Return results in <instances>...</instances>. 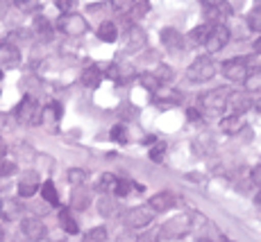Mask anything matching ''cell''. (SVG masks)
Instances as JSON below:
<instances>
[{
    "instance_id": "1",
    "label": "cell",
    "mask_w": 261,
    "mask_h": 242,
    "mask_svg": "<svg viewBox=\"0 0 261 242\" xmlns=\"http://www.w3.org/2000/svg\"><path fill=\"white\" fill-rule=\"evenodd\" d=\"M189 233H191V213H179L175 218H170L159 229L157 240H179Z\"/></svg>"
},
{
    "instance_id": "2",
    "label": "cell",
    "mask_w": 261,
    "mask_h": 242,
    "mask_svg": "<svg viewBox=\"0 0 261 242\" xmlns=\"http://www.w3.org/2000/svg\"><path fill=\"white\" fill-rule=\"evenodd\" d=\"M154 210L150 208V204H141V206H134V208H129V210H125L123 213V224L127 226V229H145L148 224H152V220H154Z\"/></svg>"
},
{
    "instance_id": "3",
    "label": "cell",
    "mask_w": 261,
    "mask_h": 242,
    "mask_svg": "<svg viewBox=\"0 0 261 242\" xmlns=\"http://www.w3.org/2000/svg\"><path fill=\"white\" fill-rule=\"evenodd\" d=\"M214 75H216V62L212 57H207V54H204V57H198L187 68V77L191 79V82H200V84L209 82Z\"/></svg>"
},
{
    "instance_id": "4",
    "label": "cell",
    "mask_w": 261,
    "mask_h": 242,
    "mask_svg": "<svg viewBox=\"0 0 261 242\" xmlns=\"http://www.w3.org/2000/svg\"><path fill=\"white\" fill-rule=\"evenodd\" d=\"M57 27H59V32H64L66 37H82V34L89 32V23L84 21L82 14H71V12L59 16Z\"/></svg>"
},
{
    "instance_id": "5",
    "label": "cell",
    "mask_w": 261,
    "mask_h": 242,
    "mask_svg": "<svg viewBox=\"0 0 261 242\" xmlns=\"http://www.w3.org/2000/svg\"><path fill=\"white\" fill-rule=\"evenodd\" d=\"M227 93L229 90L225 88H212L207 93H202L198 98V104L200 109L209 111V113H220V111L227 109Z\"/></svg>"
},
{
    "instance_id": "6",
    "label": "cell",
    "mask_w": 261,
    "mask_h": 242,
    "mask_svg": "<svg viewBox=\"0 0 261 242\" xmlns=\"http://www.w3.org/2000/svg\"><path fill=\"white\" fill-rule=\"evenodd\" d=\"M39 111H41V107L37 104V100H34L32 95H25L23 102L16 107V118H18V123H23V125H41Z\"/></svg>"
},
{
    "instance_id": "7",
    "label": "cell",
    "mask_w": 261,
    "mask_h": 242,
    "mask_svg": "<svg viewBox=\"0 0 261 242\" xmlns=\"http://www.w3.org/2000/svg\"><path fill=\"white\" fill-rule=\"evenodd\" d=\"M229 43V29L225 27L223 23H212V29H209L207 39H204V48H207V52H218V50H223L225 45Z\"/></svg>"
},
{
    "instance_id": "8",
    "label": "cell",
    "mask_w": 261,
    "mask_h": 242,
    "mask_svg": "<svg viewBox=\"0 0 261 242\" xmlns=\"http://www.w3.org/2000/svg\"><path fill=\"white\" fill-rule=\"evenodd\" d=\"M152 98H154V102H157L159 109H175L177 104H182V90H177L173 86H162V84H159V86L152 90Z\"/></svg>"
},
{
    "instance_id": "9",
    "label": "cell",
    "mask_w": 261,
    "mask_h": 242,
    "mask_svg": "<svg viewBox=\"0 0 261 242\" xmlns=\"http://www.w3.org/2000/svg\"><path fill=\"white\" fill-rule=\"evenodd\" d=\"M220 70H223L225 79H229V82H243L245 75H248V68H245L243 57H232V59H227V62L220 66Z\"/></svg>"
},
{
    "instance_id": "10",
    "label": "cell",
    "mask_w": 261,
    "mask_h": 242,
    "mask_svg": "<svg viewBox=\"0 0 261 242\" xmlns=\"http://www.w3.org/2000/svg\"><path fill=\"white\" fill-rule=\"evenodd\" d=\"M25 213V206L21 199H0V220H7V222H16L21 220Z\"/></svg>"
},
{
    "instance_id": "11",
    "label": "cell",
    "mask_w": 261,
    "mask_h": 242,
    "mask_svg": "<svg viewBox=\"0 0 261 242\" xmlns=\"http://www.w3.org/2000/svg\"><path fill=\"white\" fill-rule=\"evenodd\" d=\"M21 231H23V235L28 240H43L48 235V229H46V224H43V220H39V218H25L21 222Z\"/></svg>"
},
{
    "instance_id": "12",
    "label": "cell",
    "mask_w": 261,
    "mask_h": 242,
    "mask_svg": "<svg viewBox=\"0 0 261 242\" xmlns=\"http://www.w3.org/2000/svg\"><path fill=\"white\" fill-rule=\"evenodd\" d=\"M39 186H41V181H39L37 172H25L21 176V181H18V195H21L23 199L34 197V195L39 193Z\"/></svg>"
},
{
    "instance_id": "13",
    "label": "cell",
    "mask_w": 261,
    "mask_h": 242,
    "mask_svg": "<svg viewBox=\"0 0 261 242\" xmlns=\"http://www.w3.org/2000/svg\"><path fill=\"white\" fill-rule=\"evenodd\" d=\"M145 43H148V37H145V32L141 27H129L127 29V37H125V50L127 52H139V50L145 48Z\"/></svg>"
},
{
    "instance_id": "14",
    "label": "cell",
    "mask_w": 261,
    "mask_h": 242,
    "mask_svg": "<svg viewBox=\"0 0 261 242\" xmlns=\"http://www.w3.org/2000/svg\"><path fill=\"white\" fill-rule=\"evenodd\" d=\"M68 204H71L73 210H84V208H89V204H91V190H89L84 184L73 186L71 201H68Z\"/></svg>"
},
{
    "instance_id": "15",
    "label": "cell",
    "mask_w": 261,
    "mask_h": 242,
    "mask_svg": "<svg viewBox=\"0 0 261 242\" xmlns=\"http://www.w3.org/2000/svg\"><path fill=\"white\" fill-rule=\"evenodd\" d=\"M21 64V52H18L16 45L7 43V45H0V66L12 70V68H18Z\"/></svg>"
},
{
    "instance_id": "16",
    "label": "cell",
    "mask_w": 261,
    "mask_h": 242,
    "mask_svg": "<svg viewBox=\"0 0 261 242\" xmlns=\"http://www.w3.org/2000/svg\"><path fill=\"white\" fill-rule=\"evenodd\" d=\"M148 204L154 213H166V210H170L175 206V195L168 193V190H162V193L152 195V197L148 199Z\"/></svg>"
},
{
    "instance_id": "17",
    "label": "cell",
    "mask_w": 261,
    "mask_h": 242,
    "mask_svg": "<svg viewBox=\"0 0 261 242\" xmlns=\"http://www.w3.org/2000/svg\"><path fill=\"white\" fill-rule=\"evenodd\" d=\"M252 100L248 98V95H243V93H227V109L232 111V113H239V115H243V113H248L250 109H252Z\"/></svg>"
},
{
    "instance_id": "18",
    "label": "cell",
    "mask_w": 261,
    "mask_h": 242,
    "mask_svg": "<svg viewBox=\"0 0 261 242\" xmlns=\"http://www.w3.org/2000/svg\"><path fill=\"white\" fill-rule=\"evenodd\" d=\"M243 127H245L243 115H239V113H229V115H225V118H220V132L227 134V136L241 134Z\"/></svg>"
},
{
    "instance_id": "19",
    "label": "cell",
    "mask_w": 261,
    "mask_h": 242,
    "mask_svg": "<svg viewBox=\"0 0 261 242\" xmlns=\"http://www.w3.org/2000/svg\"><path fill=\"white\" fill-rule=\"evenodd\" d=\"M62 115H64V109H62V104H57V102H50V104H43L41 111H39V118H41V123H46V125H57L59 120H62Z\"/></svg>"
},
{
    "instance_id": "20",
    "label": "cell",
    "mask_w": 261,
    "mask_h": 242,
    "mask_svg": "<svg viewBox=\"0 0 261 242\" xmlns=\"http://www.w3.org/2000/svg\"><path fill=\"white\" fill-rule=\"evenodd\" d=\"M159 37H162V43L166 45L168 50H182L184 48V37L175 27H164L162 32H159Z\"/></svg>"
},
{
    "instance_id": "21",
    "label": "cell",
    "mask_w": 261,
    "mask_h": 242,
    "mask_svg": "<svg viewBox=\"0 0 261 242\" xmlns=\"http://www.w3.org/2000/svg\"><path fill=\"white\" fill-rule=\"evenodd\" d=\"M80 82H82V86H87V88H98L100 82H102V70L95 66V64H91V66L84 68Z\"/></svg>"
},
{
    "instance_id": "22",
    "label": "cell",
    "mask_w": 261,
    "mask_h": 242,
    "mask_svg": "<svg viewBox=\"0 0 261 242\" xmlns=\"http://www.w3.org/2000/svg\"><path fill=\"white\" fill-rule=\"evenodd\" d=\"M59 224H62V231H66L68 235H77L80 233L77 220L73 218V213L68 208H59Z\"/></svg>"
},
{
    "instance_id": "23",
    "label": "cell",
    "mask_w": 261,
    "mask_h": 242,
    "mask_svg": "<svg viewBox=\"0 0 261 242\" xmlns=\"http://www.w3.org/2000/svg\"><path fill=\"white\" fill-rule=\"evenodd\" d=\"M98 39L102 43H114L118 39V27H116V23H112V21H105V23H100L98 25Z\"/></svg>"
},
{
    "instance_id": "24",
    "label": "cell",
    "mask_w": 261,
    "mask_h": 242,
    "mask_svg": "<svg viewBox=\"0 0 261 242\" xmlns=\"http://www.w3.org/2000/svg\"><path fill=\"white\" fill-rule=\"evenodd\" d=\"M98 210H100V215H105V218L114 215L116 213V197H114L112 193H105L102 197H98Z\"/></svg>"
},
{
    "instance_id": "25",
    "label": "cell",
    "mask_w": 261,
    "mask_h": 242,
    "mask_svg": "<svg viewBox=\"0 0 261 242\" xmlns=\"http://www.w3.org/2000/svg\"><path fill=\"white\" fill-rule=\"evenodd\" d=\"M132 188H139L134 181L125 179V176H116V184H114L112 188V195H116V197H127L129 193H132Z\"/></svg>"
},
{
    "instance_id": "26",
    "label": "cell",
    "mask_w": 261,
    "mask_h": 242,
    "mask_svg": "<svg viewBox=\"0 0 261 242\" xmlns=\"http://www.w3.org/2000/svg\"><path fill=\"white\" fill-rule=\"evenodd\" d=\"M39 190H41L43 201H48L50 206H59V195H57V188H55L53 181H43V184L39 186Z\"/></svg>"
},
{
    "instance_id": "27",
    "label": "cell",
    "mask_w": 261,
    "mask_h": 242,
    "mask_svg": "<svg viewBox=\"0 0 261 242\" xmlns=\"http://www.w3.org/2000/svg\"><path fill=\"white\" fill-rule=\"evenodd\" d=\"M243 88H245V93H259V95H261V70L245 75Z\"/></svg>"
},
{
    "instance_id": "28",
    "label": "cell",
    "mask_w": 261,
    "mask_h": 242,
    "mask_svg": "<svg viewBox=\"0 0 261 242\" xmlns=\"http://www.w3.org/2000/svg\"><path fill=\"white\" fill-rule=\"evenodd\" d=\"M34 32H37V37L41 39H50L53 37V25L46 16H37L34 18Z\"/></svg>"
},
{
    "instance_id": "29",
    "label": "cell",
    "mask_w": 261,
    "mask_h": 242,
    "mask_svg": "<svg viewBox=\"0 0 261 242\" xmlns=\"http://www.w3.org/2000/svg\"><path fill=\"white\" fill-rule=\"evenodd\" d=\"M148 12H150V3H148V0H134L132 9H129L127 14L134 18V21H141V18H143Z\"/></svg>"
},
{
    "instance_id": "30",
    "label": "cell",
    "mask_w": 261,
    "mask_h": 242,
    "mask_svg": "<svg viewBox=\"0 0 261 242\" xmlns=\"http://www.w3.org/2000/svg\"><path fill=\"white\" fill-rule=\"evenodd\" d=\"M209 29H212V23H202V25H198V27L191 29L189 39H191L193 43H200V45H202V43H204V39H207V34H209Z\"/></svg>"
},
{
    "instance_id": "31",
    "label": "cell",
    "mask_w": 261,
    "mask_h": 242,
    "mask_svg": "<svg viewBox=\"0 0 261 242\" xmlns=\"http://www.w3.org/2000/svg\"><path fill=\"white\" fill-rule=\"evenodd\" d=\"M82 238H84V242H105L107 240V229H105V226H93Z\"/></svg>"
},
{
    "instance_id": "32",
    "label": "cell",
    "mask_w": 261,
    "mask_h": 242,
    "mask_svg": "<svg viewBox=\"0 0 261 242\" xmlns=\"http://www.w3.org/2000/svg\"><path fill=\"white\" fill-rule=\"evenodd\" d=\"M109 136H112V140H114V143H118V145H127L129 143L127 129H125L123 125H114L112 132H109Z\"/></svg>"
},
{
    "instance_id": "33",
    "label": "cell",
    "mask_w": 261,
    "mask_h": 242,
    "mask_svg": "<svg viewBox=\"0 0 261 242\" xmlns=\"http://www.w3.org/2000/svg\"><path fill=\"white\" fill-rule=\"evenodd\" d=\"M150 73H152L162 84H166V82H170V79H173V68H168L166 64H159V66H154L152 70H150Z\"/></svg>"
},
{
    "instance_id": "34",
    "label": "cell",
    "mask_w": 261,
    "mask_h": 242,
    "mask_svg": "<svg viewBox=\"0 0 261 242\" xmlns=\"http://www.w3.org/2000/svg\"><path fill=\"white\" fill-rule=\"evenodd\" d=\"M164 154H166V143L157 140V143L150 145V159H152L154 163H162V161H164Z\"/></svg>"
},
{
    "instance_id": "35",
    "label": "cell",
    "mask_w": 261,
    "mask_h": 242,
    "mask_svg": "<svg viewBox=\"0 0 261 242\" xmlns=\"http://www.w3.org/2000/svg\"><path fill=\"white\" fill-rule=\"evenodd\" d=\"M66 176H68V184H71V186H80V184H84V181H87V170L71 168Z\"/></svg>"
},
{
    "instance_id": "36",
    "label": "cell",
    "mask_w": 261,
    "mask_h": 242,
    "mask_svg": "<svg viewBox=\"0 0 261 242\" xmlns=\"http://www.w3.org/2000/svg\"><path fill=\"white\" fill-rule=\"evenodd\" d=\"M139 82H141V86H143L145 90H150V93H152V90L157 88L159 84H162L152 73H143V75H139Z\"/></svg>"
},
{
    "instance_id": "37",
    "label": "cell",
    "mask_w": 261,
    "mask_h": 242,
    "mask_svg": "<svg viewBox=\"0 0 261 242\" xmlns=\"http://www.w3.org/2000/svg\"><path fill=\"white\" fill-rule=\"evenodd\" d=\"M114 184H116V174H102L100 176V181H98V190L100 193H112V188H114Z\"/></svg>"
},
{
    "instance_id": "38",
    "label": "cell",
    "mask_w": 261,
    "mask_h": 242,
    "mask_svg": "<svg viewBox=\"0 0 261 242\" xmlns=\"http://www.w3.org/2000/svg\"><path fill=\"white\" fill-rule=\"evenodd\" d=\"M243 62H245L248 73H257V70H261V52L248 54V57H243Z\"/></svg>"
},
{
    "instance_id": "39",
    "label": "cell",
    "mask_w": 261,
    "mask_h": 242,
    "mask_svg": "<svg viewBox=\"0 0 261 242\" xmlns=\"http://www.w3.org/2000/svg\"><path fill=\"white\" fill-rule=\"evenodd\" d=\"M14 172H16V163L9 161L7 156H3V159H0V176H9Z\"/></svg>"
},
{
    "instance_id": "40",
    "label": "cell",
    "mask_w": 261,
    "mask_h": 242,
    "mask_svg": "<svg viewBox=\"0 0 261 242\" xmlns=\"http://www.w3.org/2000/svg\"><path fill=\"white\" fill-rule=\"evenodd\" d=\"M248 27L254 32H261V9H252L248 16Z\"/></svg>"
},
{
    "instance_id": "41",
    "label": "cell",
    "mask_w": 261,
    "mask_h": 242,
    "mask_svg": "<svg viewBox=\"0 0 261 242\" xmlns=\"http://www.w3.org/2000/svg\"><path fill=\"white\" fill-rule=\"evenodd\" d=\"M109 3H112V7L116 14H127L129 9H132L134 0H109Z\"/></svg>"
},
{
    "instance_id": "42",
    "label": "cell",
    "mask_w": 261,
    "mask_h": 242,
    "mask_svg": "<svg viewBox=\"0 0 261 242\" xmlns=\"http://www.w3.org/2000/svg\"><path fill=\"white\" fill-rule=\"evenodd\" d=\"M41 0H14V7H18L21 12H34L39 7Z\"/></svg>"
},
{
    "instance_id": "43",
    "label": "cell",
    "mask_w": 261,
    "mask_h": 242,
    "mask_svg": "<svg viewBox=\"0 0 261 242\" xmlns=\"http://www.w3.org/2000/svg\"><path fill=\"white\" fill-rule=\"evenodd\" d=\"M250 176H252V184L261 190V165H254L252 172H250Z\"/></svg>"
},
{
    "instance_id": "44",
    "label": "cell",
    "mask_w": 261,
    "mask_h": 242,
    "mask_svg": "<svg viewBox=\"0 0 261 242\" xmlns=\"http://www.w3.org/2000/svg\"><path fill=\"white\" fill-rule=\"evenodd\" d=\"M55 5H57V9H59L62 14H66V12H71L73 0H55Z\"/></svg>"
},
{
    "instance_id": "45",
    "label": "cell",
    "mask_w": 261,
    "mask_h": 242,
    "mask_svg": "<svg viewBox=\"0 0 261 242\" xmlns=\"http://www.w3.org/2000/svg\"><path fill=\"white\" fill-rule=\"evenodd\" d=\"M187 118L193 120V123H202V113H200L198 109H189L187 111Z\"/></svg>"
},
{
    "instance_id": "46",
    "label": "cell",
    "mask_w": 261,
    "mask_h": 242,
    "mask_svg": "<svg viewBox=\"0 0 261 242\" xmlns=\"http://www.w3.org/2000/svg\"><path fill=\"white\" fill-rule=\"evenodd\" d=\"M200 3H202L207 9H214V7H218V5H223L225 0H200Z\"/></svg>"
},
{
    "instance_id": "47",
    "label": "cell",
    "mask_w": 261,
    "mask_h": 242,
    "mask_svg": "<svg viewBox=\"0 0 261 242\" xmlns=\"http://www.w3.org/2000/svg\"><path fill=\"white\" fill-rule=\"evenodd\" d=\"M157 140H159L157 136H145V138L141 140V143H143V145H152V143H157Z\"/></svg>"
},
{
    "instance_id": "48",
    "label": "cell",
    "mask_w": 261,
    "mask_h": 242,
    "mask_svg": "<svg viewBox=\"0 0 261 242\" xmlns=\"http://www.w3.org/2000/svg\"><path fill=\"white\" fill-rule=\"evenodd\" d=\"M3 156H7V145H5L3 138H0V159H3Z\"/></svg>"
},
{
    "instance_id": "49",
    "label": "cell",
    "mask_w": 261,
    "mask_h": 242,
    "mask_svg": "<svg viewBox=\"0 0 261 242\" xmlns=\"http://www.w3.org/2000/svg\"><path fill=\"white\" fill-rule=\"evenodd\" d=\"M254 52H261V32H259V39L254 41Z\"/></svg>"
},
{
    "instance_id": "50",
    "label": "cell",
    "mask_w": 261,
    "mask_h": 242,
    "mask_svg": "<svg viewBox=\"0 0 261 242\" xmlns=\"http://www.w3.org/2000/svg\"><path fill=\"white\" fill-rule=\"evenodd\" d=\"M252 107H254V109H257V111H259V113H261V98H259V100H257V102H254V104H252Z\"/></svg>"
},
{
    "instance_id": "51",
    "label": "cell",
    "mask_w": 261,
    "mask_h": 242,
    "mask_svg": "<svg viewBox=\"0 0 261 242\" xmlns=\"http://www.w3.org/2000/svg\"><path fill=\"white\" fill-rule=\"evenodd\" d=\"M5 238V231H3V226H0V240H3Z\"/></svg>"
},
{
    "instance_id": "52",
    "label": "cell",
    "mask_w": 261,
    "mask_h": 242,
    "mask_svg": "<svg viewBox=\"0 0 261 242\" xmlns=\"http://www.w3.org/2000/svg\"><path fill=\"white\" fill-rule=\"evenodd\" d=\"M0 79H3V70H0Z\"/></svg>"
}]
</instances>
